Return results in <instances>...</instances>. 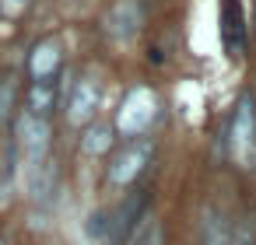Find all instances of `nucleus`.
<instances>
[{"label": "nucleus", "instance_id": "10", "mask_svg": "<svg viewBox=\"0 0 256 245\" xmlns=\"http://www.w3.org/2000/svg\"><path fill=\"white\" fill-rule=\"evenodd\" d=\"M60 105V91H56V81H32L28 91H25V109L50 119V112Z\"/></svg>", "mask_w": 256, "mask_h": 245}, {"label": "nucleus", "instance_id": "9", "mask_svg": "<svg viewBox=\"0 0 256 245\" xmlns=\"http://www.w3.org/2000/svg\"><path fill=\"white\" fill-rule=\"evenodd\" d=\"M116 147V126L112 123H88L81 133V154L88 158H102Z\"/></svg>", "mask_w": 256, "mask_h": 245}, {"label": "nucleus", "instance_id": "11", "mask_svg": "<svg viewBox=\"0 0 256 245\" xmlns=\"http://www.w3.org/2000/svg\"><path fill=\"white\" fill-rule=\"evenodd\" d=\"M200 245H232V228H228V221H224L218 210H207V214H204Z\"/></svg>", "mask_w": 256, "mask_h": 245}, {"label": "nucleus", "instance_id": "12", "mask_svg": "<svg viewBox=\"0 0 256 245\" xmlns=\"http://www.w3.org/2000/svg\"><path fill=\"white\" fill-rule=\"evenodd\" d=\"M126 245H165L162 221H158V217H144V221L137 224V231L126 238Z\"/></svg>", "mask_w": 256, "mask_h": 245}, {"label": "nucleus", "instance_id": "4", "mask_svg": "<svg viewBox=\"0 0 256 245\" xmlns=\"http://www.w3.org/2000/svg\"><path fill=\"white\" fill-rule=\"evenodd\" d=\"M14 130H18V140H22V147H25V165H28V172H36L42 161H50V144H53V126H50V119H42V116L22 109L18 119H14Z\"/></svg>", "mask_w": 256, "mask_h": 245}, {"label": "nucleus", "instance_id": "5", "mask_svg": "<svg viewBox=\"0 0 256 245\" xmlns=\"http://www.w3.org/2000/svg\"><path fill=\"white\" fill-rule=\"evenodd\" d=\"M98 84L92 77H81L70 84L67 98H64V109H67V123L70 126H88L95 123V112H98Z\"/></svg>", "mask_w": 256, "mask_h": 245}, {"label": "nucleus", "instance_id": "6", "mask_svg": "<svg viewBox=\"0 0 256 245\" xmlns=\"http://www.w3.org/2000/svg\"><path fill=\"white\" fill-rule=\"evenodd\" d=\"M144 25V7L137 4V0H120V4H112V11L106 14V35L112 42H130Z\"/></svg>", "mask_w": 256, "mask_h": 245}, {"label": "nucleus", "instance_id": "2", "mask_svg": "<svg viewBox=\"0 0 256 245\" xmlns=\"http://www.w3.org/2000/svg\"><path fill=\"white\" fill-rule=\"evenodd\" d=\"M228 154L238 168L256 165V98H252V91H242L235 98L232 123H228Z\"/></svg>", "mask_w": 256, "mask_h": 245}, {"label": "nucleus", "instance_id": "8", "mask_svg": "<svg viewBox=\"0 0 256 245\" xmlns=\"http://www.w3.org/2000/svg\"><path fill=\"white\" fill-rule=\"evenodd\" d=\"M60 67H64V53H60L56 39H42L28 56V77L32 81H56Z\"/></svg>", "mask_w": 256, "mask_h": 245}, {"label": "nucleus", "instance_id": "14", "mask_svg": "<svg viewBox=\"0 0 256 245\" xmlns=\"http://www.w3.org/2000/svg\"><path fill=\"white\" fill-rule=\"evenodd\" d=\"M0 245H4V242H0Z\"/></svg>", "mask_w": 256, "mask_h": 245}, {"label": "nucleus", "instance_id": "7", "mask_svg": "<svg viewBox=\"0 0 256 245\" xmlns=\"http://www.w3.org/2000/svg\"><path fill=\"white\" fill-rule=\"evenodd\" d=\"M221 46L232 60L246 53V14L238 0H221Z\"/></svg>", "mask_w": 256, "mask_h": 245}, {"label": "nucleus", "instance_id": "3", "mask_svg": "<svg viewBox=\"0 0 256 245\" xmlns=\"http://www.w3.org/2000/svg\"><path fill=\"white\" fill-rule=\"evenodd\" d=\"M151 154H154V144H151V137H137V140H126L116 154H112V161H109V168H106V179H109V186H120V189H126V186H134L144 172H148V165H151Z\"/></svg>", "mask_w": 256, "mask_h": 245}, {"label": "nucleus", "instance_id": "13", "mask_svg": "<svg viewBox=\"0 0 256 245\" xmlns=\"http://www.w3.org/2000/svg\"><path fill=\"white\" fill-rule=\"evenodd\" d=\"M28 7V0H0V11H4L8 18H14V14H22Z\"/></svg>", "mask_w": 256, "mask_h": 245}, {"label": "nucleus", "instance_id": "1", "mask_svg": "<svg viewBox=\"0 0 256 245\" xmlns=\"http://www.w3.org/2000/svg\"><path fill=\"white\" fill-rule=\"evenodd\" d=\"M154 119H158V95L148 84H134L123 95L112 126H116V133L123 140H137V137H148V130L154 126Z\"/></svg>", "mask_w": 256, "mask_h": 245}]
</instances>
